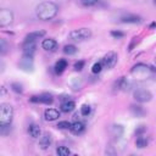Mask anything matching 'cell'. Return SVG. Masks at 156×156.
Returning <instances> with one entry per match:
<instances>
[{
  "instance_id": "cell-1",
  "label": "cell",
  "mask_w": 156,
  "mask_h": 156,
  "mask_svg": "<svg viewBox=\"0 0 156 156\" xmlns=\"http://www.w3.org/2000/svg\"><path fill=\"white\" fill-rule=\"evenodd\" d=\"M57 11H58V7L52 1H44V2L39 4L35 9L37 16L43 21H49V20L54 18L56 16Z\"/></svg>"
},
{
  "instance_id": "cell-2",
  "label": "cell",
  "mask_w": 156,
  "mask_h": 156,
  "mask_svg": "<svg viewBox=\"0 0 156 156\" xmlns=\"http://www.w3.org/2000/svg\"><path fill=\"white\" fill-rule=\"evenodd\" d=\"M12 116H13L12 106L9 104H1V106H0V126L10 124L12 121Z\"/></svg>"
},
{
  "instance_id": "cell-3",
  "label": "cell",
  "mask_w": 156,
  "mask_h": 156,
  "mask_svg": "<svg viewBox=\"0 0 156 156\" xmlns=\"http://www.w3.org/2000/svg\"><path fill=\"white\" fill-rule=\"evenodd\" d=\"M151 68L144 63H138L132 68V76L138 79H145L151 74Z\"/></svg>"
},
{
  "instance_id": "cell-4",
  "label": "cell",
  "mask_w": 156,
  "mask_h": 156,
  "mask_svg": "<svg viewBox=\"0 0 156 156\" xmlns=\"http://www.w3.org/2000/svg\"><path fill=\"white\" fill-rule=\"evenodd\" d=\"M91 35V32L89 28H79V29H74L69 33V38L74 41H83L89 39Z\"/></svg>"
},
{
  "instance_id": "cell-5",
  "label": "cell",
  "mask_w": 156,
  "mask_h": 156,
  "mask_svg": "<svg viewBox=\"0 0 156 156\" xmlns=\"http://www.w3.org/2000/svg\"><path fill=\"white\" fill-rule=\"evenodd\" d=\"M152 98V94L146 89H136L134 91V99L138 102H147Z\"/></svg>"
},
{
  "instance_id": "cell-6",
  "label": "cell",
  "mask_w": 156,
  "mask_h": 156,
  "mask_svg": "<svg viewBox=\"0 0 156 156\" xmlns=\"http://www.w3.org/2000/svg\"><path fill=\"white\" fill-rule=\"evenodd\" d=\"M13 20V13L7 10V9H2L0 11V26L1 27H5V26H9Z\"/></svg>"
},
{
  "instance_id": "cell-7",
  "label": "cell",
  "mask_w": 156,
  "mask_h": 156,
  "mask_svg": "<svg viewBox=\"0 0 156 156\" xmlns=\"http://www.w3.org/2000/svg\"><path fill=\"white\" fill-rule=\"evenodd\" d=\"M102 66L105 67V68H112L115 65H116V62H117V55L115 54V52H112V51H110V52H107L105 56H104V58H102Z\"/></svg>"
},
{
  "instance_id": "cell-8",
  "label": "cell",
  "mask_w": 156,
  "mask_h": 156,
  "mask_svg": "<svg viewBox=\"0 0 156 156\" xmlns=\"http://www.w3.org/2000/svg\"><path fill=\"white\" fill-rule=\"evenodd\" d=\"M20 67L24 71H32L33 69V57L32 55H24L20 62Z\"/></svg>"
},
{
  "instance_id": "cell-9",
  "label": "cell",
  "mask_w": 156,
  "mask_h": 156,
  "mask_svg": "<svg viewBox=\"0 0 156 156\" xmlns=\"http://www.w3.org/2000/svg\"><path fill=\"white\" fill-rule=\"evenodd\" d=\"M35 48H37L35 41H32V40H24L22 46L24 55H33V52L35 51Z\"/></svg>"
},
{
  "instance_id": "cell-10",
  "label": "cell",
  "mask_w": 156,
  "mask_h": 156,
  "mask_svg": "<svg viewBox=\"0 0 156 156\" xmlns=\"http://www.w3.org/2000/svg\"><path fill=\"white\" fill-rule=\"evenodd\" d=\"M44 117H45L46 121H55V119H57L60 117V113L55 108H48L44 112Z\"/></svg>"
},
{
  "instance_id": "cell-11",
  "label": "cell",
  "mask_w": 156,
  "mask_h": 156,
  "mask_svg": "<svg viewBox=\"0 0 156 156\" xmlns=\"http://www.w3.org/2000/svg\"><path fill=\"white\" fill-rule=\"evenodd\" d=\"M41 46L46 51H54L56 49V46H57V43L54 39H45V40H43Z\"/></svg>"
},
{
  "instance_id": "cell-12",
  "label": "cell",
  "mask_w": 156,
  "mask_h": 156,
  "mask_svg": "<svg viewBox=\"0 0 156 156\" xmlns=\"http://www.w3.org/2000/svg\"><path fill=\"white\" fill-rule=\"evenodd\" d=\"M51 141H52L51 135H50V134H44V135L40 136V139H39V146L45 150V149H48V147L50 146Z\"/></svg>"
},
{
  "instance_id": "cell-13",
  "label": "cell",
  "mask_w": 156,
  "mask_h": 156,
  "mask_svg": "<svg viewBox=\"0 0 156 156\" xmlns=\"http://www.w3.org/2000/svg\"><path fill=\"white\" fill-rule=\"evenodd\" d=\"M84 128H85L84 124H83L82 122H79V121L73 122V123L71 124V127H69L71 132L74 133V134H80V133H83V132H84Z\"/></svg>"
},
{
  "instance_id": "cell-14",
  "label": "cell",
  "mask_w": 156,
  "mask_h": 156,
  "mask_svg": "<svg viewBox=\"0 0 156 156\" xmlns=\"http://www.w3.org/2000/svg\"><path fill=\"white\" fill-rule=\"evenodd\" d=\"M121 21L123 23H140L141 18L139 16H135V15H127V16H123L121 18Z\"/></svg>"
},
{
  "instance_id": "cell-15",
  "label": "cell",
  "mask_w": 156,
  "mask_h": 156,
  "mask_svg": "<svg viewBox=\"0 0 156 156\" xmlns=\"http://www.w3.org/2000/svg\"><path fill=\"white\" fill-rule=\"evenodd\" d=\"M45 35V32L44 30H37V32H32L29 33L27 37H26V40H32V41H35L37 39L41 38Z\"/></svg>"
},
{
  "instance_id": "cell-16",
  "label": "cell",
  "mask_w": 156,
  "mask_h": 156,
  "mask_svg": "<svg viewBox=\"0 0 156 156\" xmlns=\"http://www.w3.org/2000/svg\"><path fill=\"white\" fill-rule=\"evenodd\" d=\"M74 102L72 101V100H66V101H63L62 104H61V110L63 111V112H71V111H73V108H74Z\"/></svg>"
},
{
  "instance_id": "cell-17",
  "label": "cell",
  "mask_w": 156,
  "mask_h": 156,
  "mask_svg": "<svg viewBox=\"0 0 156 156\" xmlns=\"http://www.w3.org/2000/svg\"><path fill=\"white\" fill-rule=\"evenodd\" d=\"M28 133L32 138H38L40 135V128L35 124H30L29 128H28Z\"/></svg>"
},
{
  "instance_id": "cell-18",
  "label": "cell",
  "mask_w": 156,
  "mask_h": 156,
  "mask_svg": "<svg viewBox=\"0 0 156 156\" xmlns=\"http://www.w3.org/2000/svg\"><path fill=\"white\" fill-rule=\"evenodd\" d=\"M147 144H149L147 139H146L145 136H143V135H139V136L136 138V140H135V145H136V147H139V149L146 147Z\"/></svg>"
},
{
  "instance_id": "cell-19",
  "label": "cell",
  "mask_w": 156,
  "mask_h": 156,
  "mask_svg": "<svg viewBox=\"0 0 156 156\" xmlns=\"http://www.w3.org/2000/svg\"><path fill=\"white\" fill-rule=\"evenodd\" d=\"M67 67V62H66V60H58L57 62H56V65H55V71H56V73H62L63 71H65V68Z\"/></svg>"
},
{
  "instance_id": "cell-20",
  "label": "cell",
  "mask_w": 156,
  "mask_h": 156,
  "mask_svg": "<svg viewBox=\"0 0 156 156\" xmlns=\"http://www.w3.org/2000/svg\"><path fill=\"white\" fill-rule=\"evenodd\" d=\"M111 133H112L113 136L119 138V136L123 134V127L119 126V124H115V126L111 127Z\"/></svg>"
},
{
  "instance_id": "cell-21",
  "label": "cell",
  "mask_w": 156,
  "mask_h": 156,
  "mask_svg": "<svg viewBox=\"0 0 156 156\" xmlns=\"http://www.w3.org/2000/svg\"><path fill=\"white\" fill-rule=\"evenodd\" d=\"M38 101L41 102V104H45V105H49L52 102V96L49 95V94H43L40 96H38Z\"/></svg>"
},
{
  "instance_id": "cell-22",
  "label": "cell",
  "mask_w": 156,
  "mask_h": 156,
  "mask_svg": "<svg viewBox=\"0 0 156 156\" xmlns=\"http://www.w3.org/2000/svg\"><path fill=\"white\" fill-rule=\"evenodd\" d=\"M130 111H132V113H133L134 116H136V117L144 115V110H143V107L139 106V105H132V106H130Z\"/></svg>"
},
{
  "instance_id": "cell-23",
  "label": "cell",
  "mask_w": 156,
  "mask_h": 156,
  "mask_svg": "<svg viewBox=\"0 0 156 156\" xmlns=\"http://www.w3.org/2000/svg\"><path fill=\"white\" fill-rule=\"evenodd\" d=\"M56 154H57L58 156H68V155L71 154V151H69V149L66 147V146H58V147L56 149Z\"/></svg>"
},
{
  "instance_id": "cell-24",
  "label": "cell",
  "mask_w": 156,
  "mask_h": 156,
  "mask_svg": "<svg viewBox=\"0 0 156 156\" xmlns=\"http://www.w3.org/2000/svg\"><path fill=\"white\" fill-rule=\"evenodd\" d=\"M63 52L66 55H74L77 52V48L74 45H66L63 48Z\"/></svg>"
},
{
  "instance_id": "cell-25",
  "label": "cell",
  "mask_w": 156,
  "mask_h": 156,
  "mask_svg": "<svg viewBox=\"0 0 156 156\" xmlns=\"http://www.w3.org/2000/svg\"><path fill=\"white\" fill-rule=\"evenodd\" d=\"M102 62H96V63H94L93 65V67H91V71H93V73H100L101 72V69H102Z\"/></svg>"
},
{
  "instance_id": "cell-26",
  "label": "cell",
  "mask_w": 156,
  "mask_h": 156,
  "mask_svg": "<svg viewBox=\"0 0 156 156\" xmlns=\"http://www.w3.org/2000/svg\"><path fill=\"white\" fill-rule=\"evenodd\" d=\"M7 50V43L5 39H0V54L4 55Z\"/></svg>"
},
{
  "instance_id": "cell-27",
  "label": "cell",
  "mask_w": 156,
  "mask_h": 156,
  "mask_svg": "<svg viewBox=\"0 0 156 156\" xmlns=\"http://www.w3.org/2000/svg\"><path fill=\"white\" fill-rule=\"evenodd\" d=\"M80 113H82V116H89V113H90V106L89 105H83L82 107H80Z\"/></svg>"
},
{
  "instance_id": "cell-28",
  "label": "cell",
  "mask_w": 156,
  "mask_h": 156,
  "mask_svg": "<svg viewBox=\"0 0 156 156\" xmlns=\"http://www.w3.org/2000/svg\"><path fill=\"white\" fill-rule=\"evenodd\" d=\"M11 89H12L15 93H17V94L22 93V85L18 84V83H12V84H11Z\"/></svg>"
},
{
  "instance_id": "cell-29",
  "label": "cell",
  "mask_w": 156,
  "mask_h": 156,
  "mask_svg": "<svg viewBox=\"0 0 156 156\" xmlns=\"http://www.w3.org/2000/svg\"><path fill=\"white\" fill-rule=\"evenodd\" d=\"M98 1L99 0H80L83 6H94V5L98 4Z\"/></svg>"
},
{
  "instance_id": "cell-30",
  "label": "cell",
  "mask_w": 156,
  "mask_h": 156,
  "mask_svg": "<svg viewBox=\"0 0 156 156\" xmlns=\"http://www.w3.org/2000/svg\"><path fill=\"white\" fill-rule=\"evenodd\" d=\"M57 127H58L60 129H69L71 123H69V122H67V121H62V122H58Z\"/></svg>"
},
{
  "instance_id": "cell-31",
  "label": "cell",
  "mask_w": 156,
  "mask_h": 156,
  "mask_svg": "<svg viewBox=\"0 0 156 156\" xmlns=\"http://www.w3.org/2000/svg\"><path fill=\"white\" fill-rule=\"evenodd\" d=\"M83 66H84V62L83 61H78V62L74 63V69L76 71H80L83 68Z\"/></svg>"
},
{
  "instance_id": "cell-32",
  "label": "cell",
  "mask_w": 156,
  "mask_h": 156,
  "mask_svg": "<svg viewBox=\"0 0 156 156\" xmlns=\"http://www.w3.org/2000/svg\"><path fill=\"white\" fill-rule=\"evenodd\" d=\"M145 130H146V127H145V126H139V128L135 129V133H136L138 135H140V134H143Z\"/></svg>"
},
{
  "instance_id": "cell-33",
  "label": "cell",
  "mask_w": 156,
  "mask_h": 156,
  "mask_svg": "<svg viewBox=\"0 0 156 156\" xmlns=\"http://www.w3.org/2000/svg\"><path fill=\"white\" fill-rule=\"evenodd\" d=\"M111 35L115 37V38H122L123 37V33L122 32H115L113 30V32H111Z\"/></svg>"
},
{
  "instance_id": "cell-34",
  "label": "cell",
  "mask_w": 156,
  "mask_h": 156,
  "mask_svg": "<svg viewBox=\"0 0 156 156\" xmlns=\"http://www.w3.org/2000/svg\"><path fill=\"white\" fill-rule=\"evenodd\" d=\"M138 43H139V38H133V41H132V44L129 45V50H132L133 46H134L135 44H138Z\"/></svg>"
},
{
  "instance_id": "cell-35",
  "label": "cell",
  "mask_w": 156,
  "mask_h": 156,
  "mask_svg": "<svg viewBox=\"0 0 156 156\" xmlns=\"http://www.w3.org/2000/svg\"><path fill=\"white\" fill-rule=\"evenodd\" d=\"M106 154H107V155H115V154H116V151H115V150H112V146H108V147L106 149Z\"/></svg>"
},
{
  "instance_id": "cell-36",
  "label": "cell",
  "mask_w": 156,
  "mask_h": 156,
  "mask_svg": "<svg viewBox=\"0 0 156 156\" xmlns=\"http://www.w3.org/2000/svg\"><path fill=\"white\" fill-rule=\"evenodd\" d=\"M154 2H155V5H156V0H154Z\"/></svg>"
},
{
  "instance_id": "cell-37",
  "label": "cell",
  "mask_w": 156,
  "mask_h": 156,
  "mask_svg": "<svg viewBox=\"0 0 156 156\" xmlns=\"http://www.w3.org/2000/svg\"><path fill=\"white\" fill-rule=\"evenodd\" d=\"M155 62H156V58H155Z\"/></svg>"
}]
</instances>
